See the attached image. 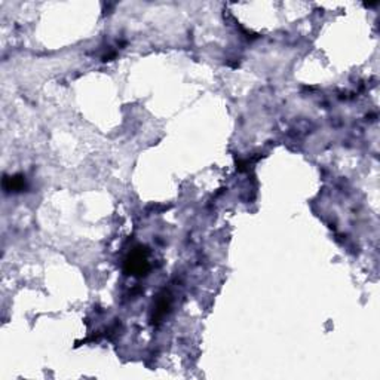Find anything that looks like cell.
Wrapping results in <instances>:
<instances>
[{"instance_id": "1", "label": "cell", "mask_w": 380, "mask_h": 380, "mask_svg": "<svg viewBox=\"0 0 380 380\" xmlns=\"http://www.w3.org/2000/svg\"><path fill=\"white\" fill-rule=\"evenodd\" d=\"M125 270L131 275H146L149 270V263H147V251L146 248H135L129 257L127 258L125 263Z\"/></svg>"}, {"instance_id": "2", "label": "cell", "mask_w": 380, "mask_h": 380, "mask_svg": "<svg viewBox=\"0 0 380 380\" xmlns=\"http://www.w3.org/2000/svg\"><path fill=\"white\" fill-rule=\"evenodd\" d=\"M26 186V181H24L22 175H14V177H5L3 180V187L8 190V192H18V190L24 189Z\"/></svg>"}, {"instance_id": "3", "label": "cell", "mask_w": 380, "mask_h": 380, "mask_svg": "<svg viewBox=\"0 0 380 380\" xmlns=\"http://www.w3.org/2000/svg\"><path fill=\"white\" fill-rule=\"evenodd\" d=\"M168 307H170L168 299H166V296H162V299H159L158 303H156V307H155V318H153V319H156V322H159V321L165 317V314L168 312Z\"/></svg>"}]
</instances>
